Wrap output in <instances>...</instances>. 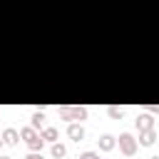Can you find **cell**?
Masks as SVG:
<instances>
[{
    "instance_id": "1",
    "label": "cell",
    "mask_w": 159,
    "mask_h": 159,
    "mask_svg": "<svg viewBox=\"0 0 159 159\" xmlns=\"http://www.w3.org/2000/svg\"><path fill=\"white\" fill-rule=\"evenodd\" d=\"M117 144H119V152H122L124 157H134V154H137V144H139V142H137L129 132H124V134H119Z\"/></svg>"
},
{
    "instance_id": "2",
    "label": "cell",
    "mask_w": 159,
    "mask_h": 159,
    "mask_svg": "<svg viewBox=\"0 0 159 159\" xmlns=\"http://www.w3.org/2000/svg\"><path fill=\"white\" fill-rule=\"evenodd\" d=\"M62 119H75V122H82L87 119V107H62L60 109Z\"/></svg>"
},
{
    "instance_id": "3",
    "label": "cell",
    "mask_w": 159,
    "mask_h": 159,
    "mask_svg": "<svg viewBox=\"0 0 159 159\" xmlns=\"http://www.w3.org/2000/svg\"><path fill=\"white\" fill-rule=\"evenodd\" d=\"M142 147H152L154 142H157V132L154 129H144V132H139V139H137Z\"/></svg>"
},
{
    "instance_id": "4",
    "label": "cell",
    "mask_w": 159,
    "mask_h": 159,
    "mask_svg": "<svg viewBox=\"0 0 159 159\" xmlns=\"http://www.w3.org/2000/svg\"><path fill=\"white\" fill-rule=\"evenodd\" d=\"M97 144H99V149H102V152H112V149L117 147V139H114L112 134H104V137H99V139H97Z\"/></svg>"
},
{
    "instance_id": "5",
    "label": "cell",
    "mask_w": 159,
    "mask_h": 159,
    "mask_svg": "<svg viewBox=\"0 0 159 159\" xmlns=\"http://www.w3.org/2000/svg\"><path fill=\"white\" fill-rule=\"evenodd\" d=\"M137 129H139V132H144V129H154V119H152V114H139V117H137Z\"/></svg>"
},
{
    "instance_id": "6",
    "label": "cell",
    "mask_w": 159,
    "mask_h": 159,
    "mask_svg": "<svg viewBox=\"0 0 159 159\" xmlns=\"http://www.w3.org/2000/svg\"><path fill=\"white\" fill-rule=\"evenodd\" d=\"M67 137L75 139V142L84 139V127H82V124H70V127H67Z\"/></svg>"
},
{
    "instance_id": "7",
    "label": "cell",
    "mask_w": 159,
    "mask_h": 159,
    "mask_svg": "<svg viewBox=\"0 0 159 159\" xmlns=\"http://www.w3.org/2000/svg\"><path fill=\"white\" fill-rule=\"evenodd\" d=\"M2 139H5V144H17L20 132H17V129H12V127H7V129H2Z\"/></svg>"
},
{
    "instance_id": "8",
    "label": "cell",
    "mask_w": 159,
    "mask_h": 159,
    "mask_svg": "<svg viewBox=\"0 0 159 159\" xmlns=\"http://www.w3.org/2000/svg\"><path fill=\"white\" fill-rule=\"evenodd\" d=\"M40 134H42L45 142H57V129H55V127H45Z\"/></svg>"
},
{
    "instance_id": "9",
    "label": "cell",
    "mask_w": 159,
    "mask_h": 159,
    "mask_svg": "<svg viewBox=\"0 0 159 159\" xmlns=\"http://www.w3.org/2000/svg\"><path fill=\"white\" fill-rule=\"evenodd\" d=\"M65 154H67V147L60 144V142H55V144H52V157H55V159H62Z\"/></svg>"
},
{
    "instance_id": "10",
    "label": "cell",
    "mask_w": 159,
    "mask_h": 159,
    "mask_svg": "<svg viewBox=\"0 0 159 159\" xmlns=\"http://www.w3.org/2000/svg\"><path fill=\"white\" fill-rule=\"evenodd\" d=\"M42 142H45V139H42V134H37V137H32V139L27 142V147H30L32 152H40V149H42Z\"/></svg>"
},
{
    "instance_id": "11",
    "label": "cell",
    "mask_w": 159,
    "mask_h": 159,
    "mask_svg": "<svg viewBox=\"0 0 159 159\" xmlns=\"http://www.w3.org/2000/svg\"><path fill=\"white\" fill-rule=\"evenodd\" d=\"M20 137H22L25 142H30L32 137H37V132H35V127L30 124V127H25V129H20Z\"/></svg>"
},
{
    "instance_id": "12",
    "label": "cell",
    "mask_w": 159,
    "mask_h": 159,
    "mask_svg": "<svg viewBox=\"0 0 159 159\" xmlns=\"http://www.w3.org/2000/svg\"><path fill=\"white\" fill-rule=\"evenodd\" d=\"M107 114H109L112 119H122V114H124V109H122V107H109V109H107Z\"/></svg>"
},
{
    "instance_id": "13",
    "label": "cell",
    "mask_w": 159,
    "mask_h": 159,
    "mask_svg": "<svg viewBox=\"0 0 159 159\" xmlns=\"http://www.w3.org/2000/svg\"><path fill=\"white\" fill-rule=\"evenodd\" d=\"M42 119H45V114H42V112H35V114H32V127H35V129L42 127Z\"/></svg>"
},
{
    "instance_id": "14",
    "label": "cell",
    "mask_w": 159,
    "mask_h": 159,
    "mask_svg": "<svg viewBox=\"0 0 159 159\" xmlns=\"http://www.w3.org/2000/svg\"><path fill=\"white\" fill-rule=\"evenodd\" d=\"M80 159H99V154H97V152H82Z\"/></svg>"
},
{
    "instance_id": "15",
    "label": "cell",
    "mask_w": 159,
    "mask_h": 159,
    "mask_svg": "<svg viewBox=\"0 0 159 159\" xmlns=\"http://www.w3.org/2000/svg\"><path fill=\"white\" fill-rule=\"evenodd\" d=\"M25 159H45V157H42V154H40V152H30V154H27V157H25Z\"/></svg>"
},
{
    "instance_id": "16",
    "label": "cell",
    "mask_w": 159,
    "mask_h": 159,
    "mask_svg": "<svg viewBox=\"0 0 159 159\" xmlns=\"http://www.w3.org/2000/svg\"><path fill=\"white\" fill-rule=\"evenodd\" d=\"M147 109H149V112H159V104H149Z\"/></svg>"
},
{
    "instance_id": "17",
    "label": "cell",
    "mask_w": 159,
    "mask_h": 159,
    "mask_svg": "<svg viewBox=\"0 0 159 159\" xmlns=\"http://www.w3.org/2000/svg\"><path fill=\"white\" fill-rule=\"evenodd\" d=\"M2 144H5V139H2V137H0V149H2Z\"/></svg>"
},
{
    "instance_id": "18",
    "label": "cell",
    "mask_w": 159,
    "mask_h": 159,
    "mask_svg": "<svg viewBox=\"0 0 159 159\" xmlns=\"http://www.w3.org/2000/svg\"><path fill=\"white\" fill-rule=\"evenodd\" d=\"M0 159H10V157H0Z\"/></svg>"
},
{
    "instance_id": "19",
    "label": "cell",
    "mask_w": 159,
    "mask_h": 159,
    "mask_svg": "<svg viewBox=\"0 0 159 159\" xmlns=\"http://www.w3.org/2000/svg\"><path fill=\"white\" fill-rule=\"evenodd\" d=\"M152 159H159V157H152Z\"/></svg>"
}]
</instances>
